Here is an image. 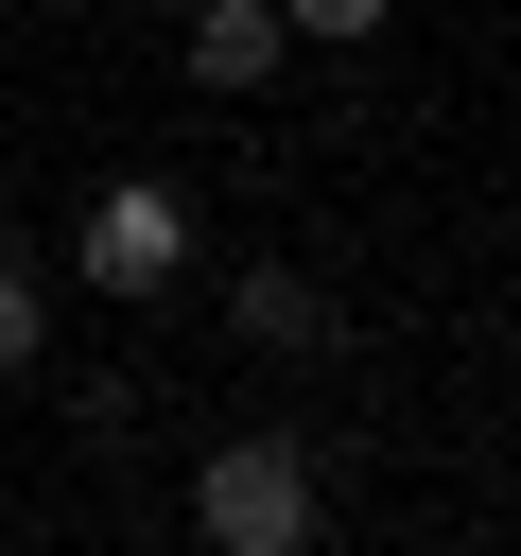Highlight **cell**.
Here are the masks:
<instances>
[{
    "label": "cell",
    "mask_w": 521,
    "mask_h": 556,
    "mask_svg": "<svg viewBox=\"0 0 521 556\" xmlns=\"http://www.w3.org/2000/svg\"><path fill=\"white\" fill-rule=\"evenodd\" d=\"M191 521H208L226 556H295V539H313V469H295V434H226L208 486H191Z\"/></svg>",
    "instance_id": "cell-1"
},
{
    "label": "cell",
    "mask_w": 521,
    "mask_h": 556,
    "mask_svg": "<svg viewBox=\"0 0 521 556\" xmlns=\"http://www.w3.org/2000/svg\"><path fill=\"white\" fill-rule=\"evenodd\" d=\"M243 330H260V348H330V295H313V278H278V261H260V278H243Z\"/></svg>",
    "instance_id": "cell-4"
},
{
    "label": "cell",
    "mask_w": 521,
    "mask_h": 556,
    "mask_svg": "<svg viewBox=\"0 0 521 556\" xmlns=\"http://www.w3.org/2000/svg\"><path fill=\"white\" fill-rule=\"evenodd\" d=\"M295 35H382V0H278Z\"/></svg>",
    "instance_id": "cell-6"
},
{
    "label": "cell",
    "mask_w": 521,
    "mask_h": 556,
    "mask_svg": "<svg viewBox=\"0 0 521 556\" xmlns=\"http://www.w3.org/2000/svg\"><path fill=\"white\" fill-rule=\"evenodd\" d=\"M174 261H191V208H174L156 174H122V191H87V278H104V295H156Z\"/></svg>",
    "instance_id": "cell-2"
},
{
    "label": "cell",
    "mask_w": 521,
    "mask_h": 556,
    "mask_svg": "<svg viewBox=\"0 0 521 556\" xmlns=\"http://www.w3.org/2000/svg\"><path fill=\"white\" fill-rule=\"evenodd\" d=\"M278 52H295V17H278V0H208V17H191V87H260Z\"/></svg>",
    "instance_id": "cell-3"
},
{
    "label": "cell",
    "mask_w": 521,
    "mask_h": 556,
    "mask_svg": "<svg viewBox=\"0 0 521 556\" xmlns=\"http://www.w3.org/2000/svg\"><path fill=\"white\" fill-rule=\"evenodd\" d=\"M17 365H35V261L0 243V382H17Z\"/></svg>",
    "instance_id": "cell-5"
}]
</instances>
